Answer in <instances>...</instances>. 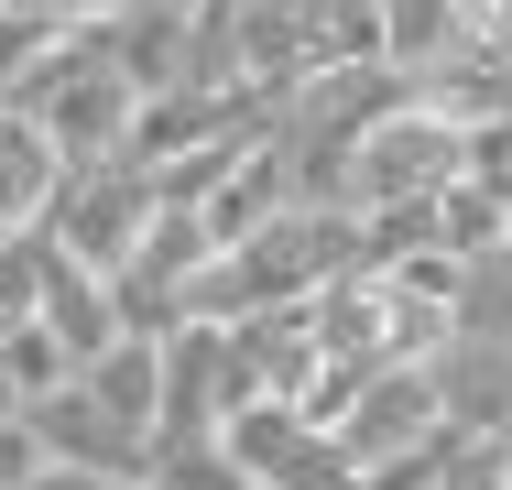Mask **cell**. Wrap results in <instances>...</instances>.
Masks as SVG:
<instances>
[{"label": "cell", "instance_id": "cell-1", "mask_svg": "<svg viewBox=\"0 0 512 490\" xmlns=\"http://www.w3.org/2000/svg\"><path fill=\"white\" fill-rule=\"evenodd\" d=\"M22 120H44L55 142H66V164H109V153H131V120H142V88L120 77V55L99 44V22L88 33H66L22 88H11Z\"/></svg>", "mask_w": 512, "mask_h": 490}, {"label": "cell", "instance_id": "cell-2", "mask_svg": "<svg viewBox=\"0 0 512 490\" xmlns=\"http://www.w3.org/2000/svg\"><path fill=\"white\" fill-rule=\"evenodd\" d=\"M153 218H164V186H153V164L109 153V164H66V196H55L44 240H55V251H77L88 273H120V262L153 240Z\"/></svg>", "mask_w": 512, "mask_h": 490}, {"label": "cell", "instance_id": "cell-3", "mask_svg": "<svg viewBox=\"0 0 512 490\" xmlns=\"http://www.w3.org/2000/svg\"><path fill=\"white\" fill-rule=\"evenodd\" d=\"M458 175H469V131L436 120L425 98H404V109L349 153V207H360V218H382V207H425V196H447Z\"/></svg>", "mask_w": 512, "mask_h": 490}, {"label": "cell", "instance_id": "cell-4", "mask_svg": "<svg viewBox=\"0 0 512 490\" xmlns=\"http://www.w3.org/2000/svg\"><path fill=\"white\" fill-rule=\"evenodd\" d=\"M218 447L251 469V490H360V458L338 447V425H316L306 403H240L218 425Z\"/></svg>", "mask_w": 512, "mask_h": 490}, {"label": "cell", "instance_id": "cell-5", "mask_svg": "<svg viewBox=\"0 0 512 490\" xmlns=\"http://www.w3.org/2000/svg\"><path fill=\"white\" fill-rule=\"evenodd\" d=\"M240 403H262L251 371H240V338H229L218 316H186V327L164 338V447H207Z\"/></svg>", "mask_w": 512, "mask_h": 490}, {"label": "cell", "instance_id": "cell-6", "mask_svg": "<svg viewBox=\"0 0 512 490\" xmlns=\"http://www.w3.org/2000/svg\"><path fill=\"white\" fill-rule=\"evenodd\" d=\"M447 436V392H436V360H393L382 382L349 403V425H338V447L360 458V469H393L414 447H436Z\"/></svg>", "mask_w": 512, "mask_h": 490}, {"label": "cell", "instance_id": "cell-7", "mask_svg": "<svg viewBox=\"0 0 512 490\" xmlns=\"http://www.w3.org/2000/svg\"><path fill=\"white\" fill-rule=\"evenodd\" d=\"M22 425L44 436V458H55V469H120V480H153V436H142V425H120V414H109L88 382L44 392Z\"/></svg>", "mask_w": 512, "mask_h": 490}, {"label": "cell", "instance_id": "cell-8", "mask_svg": "<svg viewBox=\"0 0 512 490\" xmlns=\"http://www.w3.org/2000/svg\"><path fill=\"white\" fill-rule=\"evenodd\" d=\"M240 371L262 403H306L316 371H327V338H316V305H273V316H240Z\"/></svg>", "mask_w": 512, "mask_h": 490}, {"label": "cell", "instance_id": "cell-9", "mask_svg": "<svg viewBox=\"0 0 512 490\" xmlns=\"http://www.w3.org/2000/svg\"><path fill=\"white\" fill-rule=\"evenodd\" d=\"M55 196H66V142H55L44 120L0 109V240L44 229V218H55Z\"/></svg>", "mask_w": 512, "mask_h": 490}, {"label": "cell", "instance_id": "cell-10", "mask_svg": "<svg viewBox=\"0 0 512 490\" xmlns=\"http://www.w3.org/2000/svg\"><path fill=\"white\" fill-rule=\"evenodd\" d=\"M436 392H447V425L469 436H512V338H458L436 349Z\"/></svg>", "mask_w": 512, "mask_h": 490}, {"label": "cell", "instance_id": "cell-11", "mask_svg": "<svg viewBox=\"0 0 512 490\" xmlns=\"http://www.w3.org/2000/svg\"><path fill=\"white\" fill-rule=\"evenodd\" d=\"M414 98H425L436 120H458V131H491L512 109V55L502 44H447V55L414 77Z\"/></svg>", "mask_w": 512, "mask_h": 490}, {"label": "cell", "instance_id": "cell-12", "mask_svg": "<svg viewBox=\"0 0 512 490\" xmlns=\"http://www.w3.org/2000/svg\"><path fill=\"white\" fill-rule=\"evenodd\" d=\"M284 207H295V175H284V142H251V153H240V175H229L218 196H207L197 218L218 229V251H240V240H251V229H273Z\"/></svg>", "mask_w": 512, "mask_h": 490}, {"label": "cell", "instance_id": "cell-13", "mask_svg": "<svg viewBox=\"0 0 512 490\" xmlns=\"http://www.w3.org/2000/svg\"><path fill=\"white\" fill-rule=\"evenodd\" d=\"M77 382L99 392L120 425H142V436L164 447V338H109V349L77 371Z\"/></svg>", "mask_w": 512, "mask_h": 490}, {"label": "cell", "instance_id": "cell-14", "mask_svg": "<svg viewBox=\"0 0 512 490\" xmlns=\"http://www.w3.org/2000/svg\"><path fill=\"white\" fill-rule=\"evenodd\" d=\"M436 240H447V251H469V262H480V251H502V240H512V186L458 175V186L436 196Z\"/></svg>", "mask_w": 512, "mask_h": 490}, {"label": "cell", "instance_id": "cell-15", "mask_svg": "<svg viewBox=\"0 0 512 490\" xmlns=\"http://www.w3.org/2000/svg\"><path fill=\"white\" fill-rule=\"evenodd\" d=\"M0 371H11L22 414H33L44 392H66V382H77V349H66V338H55L44 316H11V327H0Z\"/></svg>", "mask_w": 512, "mask_h": 490}, {"label": "cell", "instance_id": "cell-16", "mask_svg": "<svg viewBox=\"0 0 512 490\" xmlns=\"http://www.w3.org/2000/svg\"><path fill=\"white\" fill-rule=\"evenodd\" d=\"M382 44H393L404 77H425L447 44H469V33H458V0H382Z\"/></svg>", "mask_w": 512, "mask_h": 490}, {"label": "cell", "instance_id": "cell-17", "mask_svg": "<svg viewBox=\"0 0 512 490\" xmlns=\"http://www.w3.org/2000/svg\"><path fill=\"white\" fill-rule=\"evenodd\" d=\"M66 44V22H44V11H22V0H0V109H11V88L44 66Z\"/></svg>", "mask_w": 512, "mask_h": 490}, {"label": "cell", "instance_id": "cell-18", "mask_svg": "<svg viewBox=\"0 0 512 490\" xmlns=\"http://www.w3.org/2000/svg\"><path fill=\"white\" fill-rule=\"evenodd\" d=\"M153 490H251V469L207 436V447H153Z\"/></svg>", "mask_w": 512, "mask_h": 490}, {"label": "cell", "instance_id": "cell-19", "mask_svg": "<svg viewBox=\"0 0 512 490\" xmlns=\"http://www.w3.org/2000/svg\"><path fill=\"white\" fill-rule=\"evenodd\" d=\"M436 490H512V436H469V425H458V447H447Z\"/></svg>", "mask_w": 512, "mask_h": 490}, {"label": "cell", "instance_id": "cell-20", "mask_svg": "<svg viewBox=\"0 0 512 490\" xmlns=\"http://www.w3.org/2000/svg\"><path fill=\"white\" fill-rule=\"evenodd\" d=\"M44 480V436L33 425H0V490H33Z\"/></svg>", "mask_w": 512, "mask_h": 490}, {"label": "cell", "instance_id": "cell-21", "mask_svg": "<svg viewBox=\"0 0 512 490\" xmlns=\"http://www.w3.org/2000/svg\"><path fill=\"white\" fill-rule=\"evenodd\" d=\"M33 490H153V480H120V469H55V458H44Z\"/></svg>", "mask_w": 512, "mask_h": 490}, {"label": "cell", "instance_id": "cell-22", "mask_svg": "<svg viewBox=\"0 0 512 490\" xmlns=\"http://www.w3.org/2000/svg\"><path fill=\"white\" fill-rule=\"evenodd\" d=\"M0 425H22V392H11V371H0Z\"/></svg>", "mask_w": 512, "mask_h": 490}, {"label": "cell", "instance_id": "cell-23", "mask_svg": "<svg viewBox=\"0 0 512 490\" xmlns=\"http://www.w3.org/2000/svg\"><path fill=\"white\" fill-rule=\"evenodd\" d=\"M120 11H207V0H120Z\"/></svg>", "mask_w": 512, "mask_h": 490}, {"label": "cell", "instance_id": "cell-24", "mask_svg": "<svg viewBox=\"0 0 512 490\" xmlns=\"http://www.w3.org/2000/svg\"><path fill=\"white\" fill-rule=\"evenodd\" d=\"M207 11H218V22H240V11H262V0H207Z\"/></svg>", "mask_w": 512, "mask_h": 490}]
</instances>
